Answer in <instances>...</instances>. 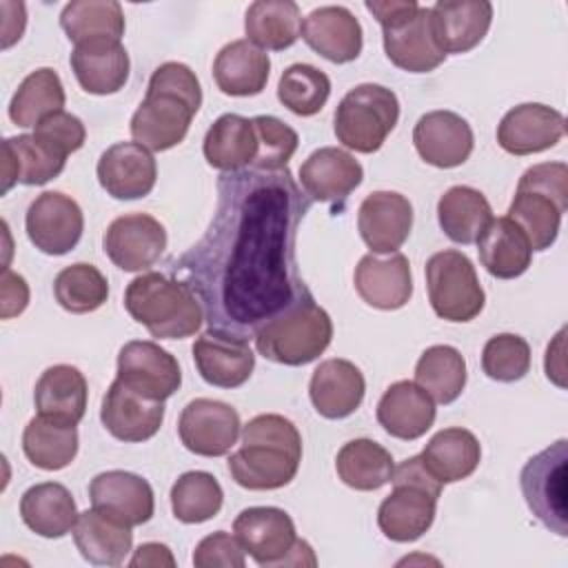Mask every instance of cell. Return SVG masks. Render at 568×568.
<instances>
[{"instance_id": "f5cc1de1", "label": "cell", "mask_w": 568, "mask_h": 568, "mask_svg": "<svg viewBox=\"0 0 568 568\" xmlns=\"http://www.w3.org/2000/svg\"><path fill=\"white\" fill-rule=\"evenodd\" d=\"M244 548L235 535L224 530L206 535L193 550L195 568H244Z\"/></svg>"}, {"instance_id": "52a82bcc", "label": "cell", "mask_w": 568, "mask_h": 568, "mask_svg": "<svg viewBox=\"0 0 568 568\" xmlns=\"http://www.w3.org/2000/svg\"><path fill=\"white\" fill-rule=\"evenodd\" d=\"M390 481L393 493L377 508V526L390 541H415L433 526L444 484L430 475L419 455L395 466Z\"/></svg>"}, {"instance_id": "ffe728a7", "label": "cell", "mask_w": 568, "mask_h": 568, "mask_svg": "<svg viewBox=\"0 0 568 568\" xmlns=\"http://www.w3.org/2000/svg\"><path fill=\"white\" fill-rule=\"evenodd\" d=\"M413 144L419 158L437 169L464 164L475 146L470 124L455 111L424 113L413 129Z\"/></svg>"}, {"instance_id": "f1b7e54d", "label": "cell", "mask_w": 568, "mask_h": 568, "mask_svg": "<svg viewBox=\"0 0 568 568\" xmlns=\"http://www.w3.org/2000/svg\"><path fill=\"white\" fill-rule=\"evenodd\" d=\"M379 426L397 439H419L435 422V402L410 379L390 384L377 402Z\"/></svg>"}, {"instance_id": "4316f807", "label": "cell", "mask_w": 568, "mask_h": 568, "mask_svg": "<svg viewBox=\"0 0 568 568\" xmlns=\"http://www.w3.org/2000/svg\"><path fill=\"white\" fill-rule=\"evenodd\" d=\"M490 22L493 4L486 0H439L430 7L433 36L446 55L475 49L486 38Z\"/></svg>"}, {"instance_id": "ac0fdd59", "label": "cell", "mask_w": 568, "mask_h": 568, "mask_svg": "<svg viewBox=\"0 0 568 568\" xmlns=\"http://www.w3.org/2000/svg\"><path fill=\"white\" fill-rule=\"evenodd\" d=\"M357 229L371 253H397L413 229V204L397 191H373L359 204Z\"/></svg>"}, {"instance_id": "4fadbf2b", "label": "cell", "mask_w": 568, "mask_h": 568, "mask_svg": "<svg viewBox=\"0 0 568 568\" xmlns=\"http://www.w3.org/2000/svg\"><path fill=\"white\" fill-rule=\"evenodd\" d=\"M118 379L131 390L164 402L182 384L178 359L160 344L149 339H131L118 353Z\"/></svg>"}, {"instance_id": "7dc6e473", "label": "cell", "mask_w": 568, "mask_h": 568, "mask_svg": "<svg viewBox=\"0 0 568 568\" xmlns=\"http://www.w3.org/2000/svg\"><path fill=\"white\" fill-rule=\"evenodd\" d=\"M55 302L75 315L98 311L109 297V282L98 266L78 262L64 266L53 280Z\"/></svg>"}, {"instance_id": "e0dca14e", "label": "cell", "mask_w": 568, "mask_h": 568, "mask_svg": "<svg viewBox=\"0 0 568 568\" xmlns=\"http://www.w3.org/2000/svg\"><path fill=\"white\" fill-rule=\"evenodd\" d=\"M191 351L200 377L217 388L242 386L255 368V355L248 339L229 331H204Z\"/></svg>"}, {"instance_id": "816d5d0a", "label": "cell", "mask_w": 568, "mask_h": 568, "mask_svg": "<svg viewBox=\"0 0 568 568\" xmlns=\"http://www.w3.org/2000/svg\"><path fill=\"white\" fill-rule=\"evenodd\" d=\"M33 135L42 144H47L49 149L60 153L62 158H69L71 153L82 149V144L87 140V129H84V124L78 115L67 113V111H58V113L44 118L36 126Z\"/></svg>"}, {"instance_id": "7402d4cb", "label": "cell", "mask_w": 568, "mask_h": 568, "mask_svg": "<svg viewBox=\"0 0 568 568\" xmlns=\"http://www.w3.org/2000/svg\"><path fill=\"white\" fill-rule=\"evenodd\" d=\"M100 186L115 200H138L153 191L158 164L149 149L138 142L109 146L95 166Z\"/></svg>"}, {"instance_id": "ab89813d", "label": "cell", "mask_w": 568, "mask_h": 568, "mask_svg": "<svg viewBox=\"0 0 568 568\" xmlns=\"http://www.w3.org/2000/svg\"><path fill=\"white\" fill-rule=\"evenodd\" d=\"M244 31L262 51H284L302 36V11L293 0H257L246 9Z\"/></svg>"}, {"instance_id": "ba28073f", "label": "cell", "mask_w": 568, "mask_h": 568, "mask_svg": "<svg viewBox=\"0 0 568 568\" xmlns=\"http://www.w3.org/2000/svg\"><path fill=\"white\" fill-rule=\"evenodd\" d=\"M366 9L382 24L384 51L395 67L428 73L446 60L433 36L430 7L415 0H368Z\"/></svg>"}, {"instance_id": "60d3db41", "label": "cell", "mask_w": 568, "mask_h": 568, "mask_svg": "<svg viewBox=\"0 0 568 568\" xmlns=\"http://www.w3.org/2000/svg\"><path fill=\"white\" fill-rule=\"evenodd\" d=\"M442 231L455 244H475L493 220L486 195L473 186H450L437 202Z\"/></svg>"}, {"instance_id": "f546056e", "label": "cell", "mask_w": 568, "mask_h": 568, "mask_svg": "<svg viewBox=\"0 0 568 568\" xmlns=\"http://www.w3.org/2000/svg\"><path fill=\"white\" fill-rule=\"evenodd\" d=\"M271 73L266 51L248 40H233L220 49L213 60V80L226 95L246 98L264 91Z\"/></svg>"}, {"instance_id": "ee69618b", "label": "cell", "mask_w": 568, "mask_h": 568, "mask_svg": "<svg viewBox=\"0 0 568 568\" xmlns=\"http://www.w3.org/2000/svg\"><path fill=\"white\" fill-rule=\"evenodd\" d=\"M393 457L390 453L366 437L346 442L337 457H335V470L337 477L355 488V490H377L393 477Z\"/></svg>"}, {"instance_id": "7a4b0ae2", "label": "cell", "mask_w": 568, "mask_h": 568, "mask_svg": "<svg viewBox=\"0 0 568 568\" xmlns=\"http://www.w3.org/2000/svg\"><path fill=\"white\" fill-rule=\"evenodd\" d=\"M202 106V87L184 62L160 64L146 87V95L131 118V135L149 151H166L180 144Z\"/></svg>"}, {"instance_id": "7bdbcfd3", "label": "cell", "mask_w": 568, "mask_h": 568, "mask_svg": "<svg viewBox=\"0 0 568 568\" xmlns=\"http://www.w3.org/2000/svg\"><path fill=\"white\" fill-rule=\"evenodd\" d=\"M22 450L36 468H42V470L67 468L78 455V428L75 424H62V422L36 415L24 426Z\"/></svg>"}, {"instance_id": "f907efd6", "label": "cell", "mask_w": 568, "mask_h": 568, "mask_svg": "<svg viewBox=\"0 0 568 568\" xmlns=\"http://www.w3.org/2000/svg\"><path fill=\"white\" fill-rule=\"evenodd\" d=\"M257 135V155L251 169L257 171H280L288 166V160L297 151V133L275 115L251 118Z\"/></svg>"}, {"instance_id": "d6a6232c", "label": "cell", "mask_w": 568, "mask_h": 568, "mask_svg": "<svg viewBox=\"0 0 568 568\" xmlns=\"http://www.w3.org/2000/svg\"><path fill=\"white\" fill-rule=\"evenodd\" d=\"M67 158L42 144L33 133L7 138L2 142V193L16 182L40 186L64 171Z\"/></svg>"}, {"instance_id": "277c9868", "label": "cell", "mask_w": 568, "mask_h": 568, "mask_svg": "<svg viewBox=\"0 0 568 568\" xmlns=\"http://www.w3.org/2000/svg\"><path fill=\"white\" fill-rule=\"evenodd\" d=\"M124 308L155 339L191 337L204 322V308L195 291L184 280L158 271L129 282Z\"/></svg>"}, {"instance_id": "836d02e7", "label": "cell", "mask_w": 568, "mask_h": 568, "mask_svg": "<svg viewBox=\"0 0 568 568\" xmlns=\"http://www.w3.org/2000/svg\"><path fill=\"white\" fill-rule=\"evenodd\" d=\"M78 515L73 495L58 481L36 484L20 497V517L24 526L47 539H58L71 532Z\"/></svg>"}, {"instance_id": "5bb4252c", "label": "cell", "mask_w": 568, "mask_h": 568, "mask_svg": "<svg viewBox=\"0 0 568 568\" xmlns=\"http://www.w3.org/2000/svg\"><path fill=\"white\" fill-rule=\"evenodd\" d=\"M240 426V415L233 406L197 397L182 408L178 433L186 450L202 457H222L235 446Z\"/></svg>"}, {"instance_id": "4dcf8cb0", "label": "cell", "mask_w": 568, "mask_h": 568, "mask_svg": "<svg viewBox=\"0 0 568 568\" xmlns=\"http://www.w3.org/2000/svg\"><path fill=\"white\" fill-rule=\"evenodd\" d=\"M87 397H89L87 377L80 373V368L71 364L49 366L36 382V390H33L38 415L62 422V424H75V426L84 417Z\"/></svg>"}, {"instance_id": "484cf974", "label": "cell", "mask_w": 568, "mask_h": 568, "mask_svg": "<svg viewBox=\"0 0 568 568\" xmlns=\"http://www.w3.org/2000/svg\"><path fill=\"white\" fill-rule=\"evenodd\" d=\"M355 291L373 308L395 311L408 304L413 295L410 262L402 253L379 257L368 253L355 266Z\"/></svg>"}, {"instance_id": "30bf717a", "label": "cell", "mask_w": 568, "mask_h": 568, "mask_svg": "<svg viewBox=\"0 0 568 568\" xmlns=\"http://www.w3.org/2000/svg\"><path fill=\"white\" fill-rule=\"evenodd\" d=\"M426 288L433 311L446 322H470L481 313L486 302L473 262L455 248L428 257Z\"/></svg>"}, {"instance_id": "8d00e7d4", "label": "cell", "mask_w": 568, "mask_h": 568, "mask_svg": "<svg viewBox=\"0 0 568 568\" xmlns=\"http://www.w3.org/2000/svg\"><path fill=\"white\" fill-rule=\"evenodd\" d=\"M71 532L75 548L93 566H120L133 546L131 526L95 508L80 513Z\"/></svg>"}, {"instance_id": "c3c4849f", "label": "cell", "mask_w": 568, "mask_h": 568, "mask_svg": "<svg viewBox=\"0 0 568 568\" xmlns=\"http://www.w3.org/2000/svg\"><path fill=\"white\" fill-rule=\"evenodd\" d=\"M331 95V80L313 64H291L277 82V100L295 115L308 118L324 109Z\"/></svg>"}, {"instance_id": "83f0119b", "label": "cell", "mask_w": 568, "mask_h": 568, "mask_svg": "<svg viewBox=\"0 0 568 568\" xmlns=\"http://www.w3.org/2000/svg\"><path fill=\"white\" fill-rule=\"evenodd\" d=\"M366 393L362 371L348 359H324L311 375L308 395L315 410L326 419H344L353 415Z\"/></svg>"}, {"instance_id": "cb8c5ba5", "label": "cell", "mask_w": 568, "mask_h": 568, "mask_svg": "<svg viewBox=\"0 0 568 568\" xmlns=\"http://www.w3.org/2000/svg\"><path fill=\"white\" fill-rule=\"evenodd\" d=\"M302 38L315 53L335 64L357 60L364 42L359 20L348 7L342 4L313 9L302 20Z\"/></svg>"}, {"instance_id": "74e56055", "label": "cell", "mask_w": 568, "mask_h": 568, "mask_svg": "<svg viewBox=\"0 0 568 568\" xmlns=\"http://www.w3.org/2000/svg\"><path fill=\"white\" fill-rule=\"evenodd\" d=\"M419 457L437 481L453 484L475 473L481 459V446L466 428H444L428 439Z\"/></svg>"}, {"instance_id": "1f68e13d", "label": "cell", "mask_w": 568, "mask_h": 568, "mask_svg": "<svg viewBox=\"0 0 568 568\" xmlns=\"http://www.w3.org/2000/svg\"><path fill=\"white\" fill-rule=\"evenodd\" d=\"M69 62L78 84L93 95L118 93L129 80L131 62L122 42L73 47Z\"/></svg>"}, {"instance_id": "8fae6325", "label": "cell", "mask_w": 568, "mask_h": 568, "mask_svg": "<svg viewBox=\"0 0 568 568\" xmlns=\"http://www.w3.org/2000/svg\"><path fill=\"white\" fill-rule=\"evenodd\" d=\"M566 462L568 442L557 439L541 453L532 455L519 475L524 499L530 513L555 535L566 537Z\"/></svg>"}, {"instance_id": "44dd1931", "label": "cell", "mask_w": 568, "mask_h": 568, "mask_svg": "<svg viewBox=\"0 0 568 568\" xmlns=\"http://www.w3.org/2000/svg\"><path fill=\"white\" fill-rule=\"evenodd\" d=\"M91 506L126 526H142L153 517L155 497L151 484L129 470H106L89 484Z\"/></svg>"}, {"instance_id": "2e32d148", "label": "cell", "mask_w": 568, "mask_h": 568, "mask_svg": "<svg viewBox=\"0 0 568 568\" xmlns=\"http://www.w3.org/2000/svg\"><path fill=\"white\" fill-rule=\"evenodd\" d=\"M109 260L129 273L153 266L166 248V229L146 213L115 217L102 237Z\"/></svg>"}, {"instance_id": "603a6c76", "label": "cell", "mask_w": 568, "mask_h": 568, "mask_svg": "<svg viewBox=\"0 0 568 568\" xmlns=\"http://www.w3.org/2000/svg\"><path fill=\"white\" fill-rule=\"evenodd\" d=\"M100 419L120 442H146L164 422V402L149 399L115 377L102 399Z\"/></svg>"}, {"instance_id": "9c48e42d", "label": "cell", "mask_w": 568, "mask_h": 568, "mask_svg": "<svg viewBox=\"0 0 568 568\" xmlns=\"http://www.w3.org/2000/svg\"><path fill=\"white\" fill-rule=\"evenodd\" d=\"M399 120V100L393 89L364 82L337 104L333 131L337 142L357 153H375Z\"/></svg>"}, {"instance_id": "bcb514c9", "label": "cell", "mask_w": 568, "mask_h": 568, "mask_svg": "<svg viewBox=\"0 0 568 568\" xmlns=\"http://www.w3.org/2000/svg\"><path fill=\"white\" fill-rule=\"evenodd\" d=\"M222 486L206 470H189L171 486V510L182 524H202L222 508Z\"/></svg>"}, {"instance_id": "e575fe53", "label": "cell", "mask_w": 568, "mask_h": 568, "mask_svg": "<svg viewBox=\"0 0 568 568\" xmlns=\"http://www.w3.org/2000/svg\"><path fill=\"white\" fill-rule=\"evenodd\" d=\"M475 244L481 266L497 280H515L530 266V242L506 215L493 217Z\"/></svg>"}, {"instance_id": "681fc988", "label": "cell", "mask_w": 568, "mask_h": 568, "mask_svg": "<svg viewBox=\"0 0 568 568\" xmlns=\"http://www.w3.org/2000/svg\"><path fill=\"white\" fill-rule=\"evenodd\" d=\"M481 368L495 382H517L530 371V346L521 335H493L481 351Z\"/></svg>"}, {"instance_id": "6da1fadb", "label": "cell", "mask_w": 568, "mask_h": 568, "mask_svg": "<svg viewBox=\"0 0 568 568\" xmlns=\"http://www.w3.org/2000/svg\"><path fill=\"white\" fill-rule=\"evenodd\" d=\"M311 204L288 166L220 175L209 229L169 264L171 275L200 297L211 328L253 337L308 291L297 271L295 240Z\"/></svg>"}, {"instance_id": "8992f818", "label": "cell", "mask_w": 568, "mask_h": 568, "mask_svg": "<svg viewBox=\"0 0 568 568\" xmlns=\"http://www.w3.org/2000/svg\"><path fill=\"white\" fill-rule=\"evenodd\" d=\"M566 204L568 166L564 162H541L519 178L506 217L524 231L532 251H546L559 235Z\"/></svg>"}, {"instance_id": "7c38bea8", "label": "cell", "mask_w": 568, "mask_h": 568, "mask_svg": "<svg viewBox=\"0 0 568 568\" xmlns=\"http://www.w3.org/2000/svg\"><path fill=\"white\" fill-rule=\"evenodd\" d=\"M24 229L38 251L47 255H64L80 242L84 215L71 195L44 191L29 204Z\"/></svg>"}, {"instance_id": "d4e9b609", "label": "cell", "mask_w": 568, "mask_h": 568, "mask_svg": "<svg viewBox=\"0 0 568 568\" xmlns=\"http://www.w3.org/2000/svg\"><path fill=\"white\" fill-rule=\"evenodd\" d=\"M364 180L362 164L344 149L322 146L300 166V182L311 202L342 204Z\"/></svg>"}, {"instance_id": "f35d334b", "label": "cell", "mask_w": 568, "mask_h": 568, "mask_svg": "<svg viewBox=\"0 0 568 568\" xmlns=\"http://www.w3.org/2000/svg\"><path fill=\"white\" fill-rule=\"evenodd\" d=\"M67 38L80 44L120 42L124 36V11L115 0H73L60 13Z\"/></svg>"}, {"instance_id": "b9f144b4", "label": "cell", "mask_w": 568, "mask_h": 568, "mask_svg": "<svg viewBox=\"0 0 568 568\" xmlns=\"http://www.w3.org/2000/svg\"><path fill=\"white\" fill-rule=\"evenodd\" d=\"M67 102L60 75L51 67L31 71L9 102V118L22 129H36L44 118L62 111Z\"/></svg>"}, {"instance_id": "9a60e30c", "label": "cell", "mask_w": 568, "mask_h": 568, "mask_svg": "<svg viewBox=\"0 0 568 568\" xmlns=\"http://www.w3.org/2000/svg\"><path fill=\"white\" fill-rule=\"evenodd\" d=\"M233 532L257 566H282L297 541L291 515L275 506L244 508L233 521Z\"/></svg>"}, {"instance_id": "11a10c76", "label": "cell", "mask_w": 568, "mask_h": 568, "mask_svg": "<svg viewBox=\"0 0 568 568\" xmlns=\"http://www.w3.org/2000/svg\"><path fill=\"white\" fill-rule=\"evenodd\" d=\"M129 566L131 568H138V566H151V568H158V566H175V559L169 550V546L164 544H158V541H146L142 544L133 557L129 559Z\"/></svg>"}, {"instance_id": "f6af8a7d", "label": "cell", "mask_w": 568, "mask_h": 568, "mask_svg": "<svg viewBox=\"0 0 568 568\" xmlns=\"http://www.w3.org/2000/svg\"><path fill=\"white\" fill-rule=\"evenodd\" d=\"M466 379V359L448 344L428 346L415 364V384L437 404H453L462 395Z\"/></svg>"}, {"instance_id": "3957f363", "label": "cell", "mask_w": 568, "mask_h": 568, "mask_svg": "<svg viewBox=\"0 0 568 568\" xmlns=\"http://www.w3.org/2000/svg\"><path fill=\"white\" fill-rule=\"evenodd\" d=\"M242 446L229 457L233 481L248 490L288 486L302 462V435L284 415L266 413L248 419L240 433Z\"/></svg>"}, {"instance_id": "d6986e66", "label": "cell", "mask_w": 568, "mask_h": 568, "mask_svg": "<svg viewBox=\"0 0 568 568\" xmlns=\"http://www.w3.org/2000/svg\"><path fill=\"white\" fill-rule=\"evenodd\" d=\"M566 133L564 115L541 102L513 106L497 126V142L506 153L532 155L555 146Z\"/></svg>"}, {"instance_id": "5b68a950", "label": "cell", "mask_w": 568, "mask_h": 568, "mask_svg": "<svg viewBox=\"0 0 568 568\" xmlns=\"http://www.w3.org/2000/svg\"><path fill=\"white\" fill-rule=\"evenodd\" d=\"M253 339L262 357L284 366H304L328 348L333 322L313 293L304 291L284 311L266 320L253 333Z\"/></svg>"}, {"instance_id": "db71d44e", "label": "cell", "mask_w": 568, "mask_h": 568, "mask_svg": "<svg viewBox=\"0 0 568 568\" xmlns=\"http://www.w3.org/2000/svg\"><path fill=\"white\" fill-rule=\"evenodd\" d=\"M0 295H2V320L20 315L29 304V286L22 275L4 268L0 280Z\"/></svg>"}, {"instance_id": "d590c367", "label": "cell", "mask_w": 568, "mask_h": 568, "mask_svg": "<svg viewBox=\"0 0 568 568\" xmlns=\"http://www.w3.org/2000/svg\"><path fill=\"white\" fill-rule=\"evenodd\" d=\"M202 151L206 162L222 173L251 169L257 155V135L253 120L237 113L220 115L209 126Z\"/></svg>"}]
</instances>
